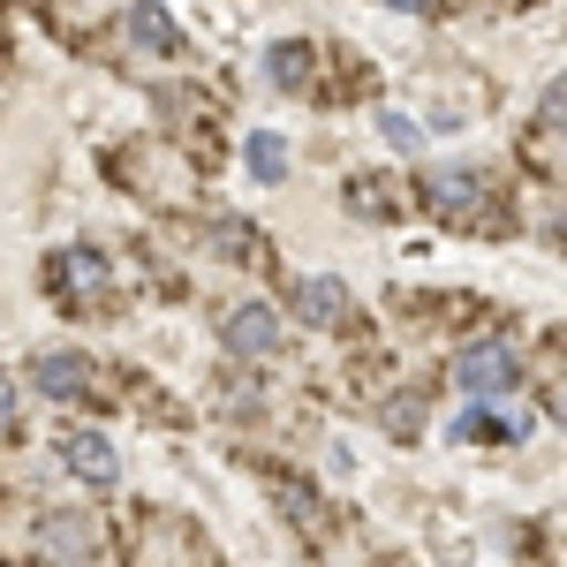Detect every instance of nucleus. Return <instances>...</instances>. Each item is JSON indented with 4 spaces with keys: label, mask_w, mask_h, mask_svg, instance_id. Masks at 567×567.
Listing matches in <instances>:
<instances>
[{
    "label": "nucleus",
    "mask_w": 567,
    "mask_h": 567,
    "mask_svg": "<svg viewBox=\"0 0 567 567\" xmlns=\"http://www.w3.org/2000/svg\"><path fill=\"white\" fill-rule=\"evenodd\" d=\"M219 341L243 355V363H265V355L280 349V310H272V303H235V310H227V326H219Z\"/></svg>",
    "instance_id": "nucleus-1"
},
{
    "label": "nucleus",
    "mask_w": 567,
    "mask_h": 567,
    "mask_svg": "<svg viewBox=\"0 0 567 567\" xmlns=\"http://www.w3.org/2000/svg\"><path fill=\"white\" fill-rule=\"evenodd\" d=\"M454 386L507 393V386H515V349H507V341H477V349H462V355H454Z\"/></svg>",
    "instance_id": "nucleus-2"
},
{
    "label": "nucleus",
    "mask_w": 567,
    "mask_h": 567,
    "mask_svg": "<svg viewBox=\"0 0 567 567\" xmlns=\"http://www.w3.org/2000/svg\"><path fill=\"white\" fill-rule=\"evenodd\" d=\"M39 553L53 567H84L91 553H99V529H91V515H45L39 523Z\"/></svg>",
    "instance_id": "nucleus-3"
},
{
    "label": "nucleus",
    "mask_w": 567,
    "mask_h": 567,
    "mask_svg": "<svg viewBox=\"0 0 567 567\" xmlns=\"http://www.w3.org/2000/svg\"><path fill=\"white\" fill-rule=\"evenodd\" d=\"M288 303H296V318H303V326H349V288H341L333 272L296 280V288H288Z\"/></svg>",
    "instance_id": "nucleus-4"
},
{
    "label": "nucleus",
    "mask_w": 567,
    "mask_h": 567,
    "mask_svg": "<svg viewBox=\"0 0 567 567\" xmlns=\"http://www.w3.org/2000/svg\"><path fill=\"white\" fill-rule=\"evenodd\" d=\"M424 197H432L439 219H477L484 213V182L470 175V167H439V175L424 182Z\"/></svg>",
    "instance_id": "nucleus-5"
},
{
    "label": "nucleus",
    "mask_w": 567,
    "mask_h": 567,
    "mask_svg": "<svg viewBox=\"0 0 567 567\" xmlns=\"http://www.w3.org/2000/svg\"><path fill=\"white\" fill-rule=\"evenodd\" d=\"M53 288H61L69 303H99V296H106V258H99V250H61V258H53Z\"/></svg>",
    "instance_id": "nucleus-6"
},
{
    "label": "nucleus",
    "mask_w": 567,
    "mask_h": 567,
    "mask_svg": "<svg viewBox=\"0 0 567 567\" xmlns=\"http://www.w3.org/2000/svg\"><path fill=\"white\" fill-rule=\"evenodd\" d=\"M31 379H39L45 401H84V386H91L84 355H61V349H45L39 363H31Z\"/></svg>",
    "instance_id": "nucleus-7"
},
{
    "label": "nucleus",
    "mask_w": 567,
    "mask_h": 567,
    "mask_svg": "<svg viewBox=\"0 0 567 567\" xmlns=\"http://www.w3.org/2000/svg\"><path fill=\"white\" fill-rule=\"evenodd\" d=\"M310 76H318V53H310V39H280L272 53H265V84H272V91H303Z\"/></svg>",
    "instance_id": "nucleus-8"
},
{
    "label": "nucleus",
    "mask_w": 567,
    "mask_h": 567,
    "mask_svg": "<svg viewBox=\"0 0 567 567\" xmlns=\"http://www.w3.org/2000/svg\"><path fill=\"white\" fill-rule=\"evenodd\" d=\"M61 462H69V477H84V484H114V446L99 432H69L61 439Z\"/></svg>",
    "instance_id": "nucleus-9"
},
{
    "label": "nucleus",
    "mask_w": 567,
    "mask_h": 567,
    "mask_svg": "<svg viewBox=\"0 0 567 567\" xmlns=\"http://www.w3.org/2000/svg\"><path fill=\"white\" fill-rule=\"evenodd\" d=\"M130 39L144 45V53H175L182 31H175V16H167L159 0H144V8H130Z\"/></svg>",
    "instance_id": "nucleus-10"
},
{
    "label": "nucleus",
    "mask_w": 567,
    "mask_h": 567,
    "mask_svg": "<svg viewBox=\"0 0 567 567\" xmlns=\"http://www.w3.org/2000/svg\"><path fill=\"white\" fill-rule=\"evenodd\" d=\"M243 159H250V175H258V182L288 175V144H280V136H250V152H243Z\"/></svg>",
    "instance_id": "nucleus-11"
},
{
    "label": "nucleus",
    "mask_w": 567,
    "mask_h": 567,
    "mask_svg": "<svg viewBox=\"0 0 567 567\" xmlns=\"http://www.w3.org/2000/svg\"><path fill=\"white\" fill-rule=\"evenodd\" d=\"M416 424H424L416 393H393V439H416Z\"/></svg>",
    "instance_id": "nucleus-12"
},
{
    "label": "nucleus",
    "mask_w": 567,
    "mask_h": 567,
    "mask_svg": "<svg viewBox=\"0 0 567 567\" xmlns=\"http://www.w3.org/2000/svg\"><path fill=\"white\" fill-rule=\"evenodd\" d=\"M8 432H23V409H16V379L0 371V439Z\"/></svg>",
    "instance_id": "nucleus-13"
},
{
    "label": "nucleus",
    "mask_w": 567,
    "mask_h": 567,
    "mask_svg": "<svg viewBox=\"0 0 567 567\" xmlns=\"http://www.w3.org/2000/svg\"><path fill=\"white\" fill-rule=\"evenodd\" d=\"M349 205H355V213H386L393 197L379 189V182H355V189H349Z\"/></svg>",
    "instance_id": "nucleus-14"
},
{
    "label": "nucleus",
    "mask_w": 567,
    "mask_h": 567,
    "mask_svg": "<svg viewBox=\"0 0 567 567\" xmlns=\"http://www.w3.org/2000/svg\"><path fill=\"white\" fill-rule=\"evenodd\" d=\"M545 122H560V130H567V76L545 91Z\"/></svg>",
    "instance_id": "nucleus-15"
},
{
    "label": "nucleus",
    "mask_w": 567,
    "mask_h": 567,
    "mask_svg": "<svg viewBox=\"0 0 567 567\" xmlns=\"http://www.w3.org/2000/svg\"><path fill=\"white\" fill-rule=\"evenodd\" d=\"M280 507H288V515H296V523H318V507H310L303 492H296V484H288V492H280Z\"/></svg>",
    "instance_id": "nucleus-16"
},
{
    "label": "nucleus",
    "mask_w": 567,
    "mask_h": 567,
    "mask_svg": "<svg viewBox=\"0 0 567 567\" xmlns=\"http://www.w3.org/2000/svg\"><path fill=\"white\" fill-rule=\"evenodd\" d=\"M386 144H401V152H409V144H416V122H401V114H386Z\"/></svg>",
    "instance_id": "nucleus-17"
},
{
    "label": "nucleus",
    "mask_w": 567,
    "mask_h": 567,
    "mask_svg": "<svg viewBox=\"0 0 567 567\" xmlns=\"http://www.w3.org/2000/svg\"><path fill=\"white\" fill-rule=\"evenodd\" d=\"M386 8H401V16H432L439 0H386Z\"/></svg>",
    "instance_id": "nucleus-18"
},
{
    "label": "nucleus",
    "mask_w": 567,
    "mask_h": 567,
    "mask_svg": "<svg viewBox=\"0 0 567 567\" xmlns=\"http://www.w3.org/2000/svg\"><path fill=\"white\" fill-rule=\"evenodd\" d=\"M553 416H560V424H567V393H553Z\"/></svg>",
    "instance_id": "nucleus-19"
},
{
    "label": "nucleus",
    "mask_w": 567,
    "mask_h": 567,
    "mask_svg": "<svg viewBox=\"0 0 567 567\" xmlns=\"http://www.w3.org/2000/svg\"><path fill=\"white\" fill-rule=\"evenodd\" d=\"M560 167H567V144H560Z\"/></svg>",
    "instance_id": "nucleus-20"
}]
</instances>
